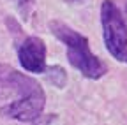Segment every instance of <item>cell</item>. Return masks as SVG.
<instances>
[{"mask_svg": "<svg viewBox=\"0 0 127 125\" xmlns=\"http://www.w3.org/2000/svg\"><path fill=\"white\" fill-rule=\"evenodd\" d=\"M34 5H35V0H16V9H18L20 16L23 20H28L32 11H34Z\"/></svg>", "mask_w": 127, "mask_h": 125, "instance_id": "obj_6", "label": "cell"}, {"mask_svg": "<svg viewBox=\"0 0 127 125\" xmlns=\"http://www.w3.org/2000/svg\"><path fill=\"white\" fill-rule=\"evenodd\" d=\"M58 116L57 115H46V116H39L35 122H32V125H57Z\"/></svg>", "mask_w": 127, "mask_h": 125, "instance_id": "obj_7", "label": "cell"}, {"mask_svg": "<svg viewBox=\"0 0 127 125\" xmlns=\"http://www.w3.org/2000/svg\"><path fill=\"white\" fill-rule=\"evenodd\" d=\"M46 76V79L50 81L53 86L57 88H64L67 85V72L64 67L60 65H50V67H46V71L42 72Z\"/></svg>", "mask_w": 127, "mask_h": 125, "instance_id": "obj_5", "label": "cell"}, {"mask_svg": "<svg viewBox=\"0 0 127 125\" xmlns=\"http://www.w3.org/2000/svg\"><path fill=\"white\" fill-rule=\"evenodd\" d=\"M48 26H50V32L65 46L69 64L81 76H85L87 79H101L108 72V65L97 55L92 53L88 39L83 34L58 20H51Z\"/></svg>", "mask_w": 127, "mask_h": 125, "instance_id": "obj_2", "label": "cell"}, {"mask_svg": "<svg viewBox=\"0 0 127 125\" xmlns=\"http://www.w3.org/2000/svg\"><path fill=\"white\" fill-rule=\"evenodd\" d=\"M65 2H69V4H78V2H83V0H65Z\"/></svg>", "mask_w": 127, "mask_h": 125, "instance_id": "obj_8", "label": "cell"}, {"mask_svg": "<svg viewBox=\"0 0 127 125\" xmlns=\"http://www.w3.org/2000/svg\"><path fill=\"white\" fill-rule=\"evenodd\" d=\"M18 60H20V65L27 71V72H34V74H42L46 71V42L41 37L35 35H28L25 37L18 48Z\"/></svg>", "mask_w": 127, "mask_h": 125, "instance_id": "obj_4", "label": "cell"}, {"mask_svg": "<svg viewBox=\"0 0 127 125\" xmlns=\"http://www.w3.org/2000/svg\"><path fill=\"white\" fill-rule=\"evenodd\" d=\"M101 25L108 53L120 64H127V23L113 0H102Z\"/></svg>", "mask_w": 127, "mask_h": 125, "instance_id": "obj_3", "label": "cell"}, {"mask_svg": "<svg viewBox=\"0 0 127 125\" xmlns=\"http://www.w3.org/2000/svg\"><path fill=\"white\" fill-rule=\"evenodd\" d=\"M46 92L35 81L9 64H0V115L32 123L42 116Z\"/></svg>", "mask_w": 127, "mask_h": 125, "instance_id": "obj_1", "label": "cell"}]
</instances>
